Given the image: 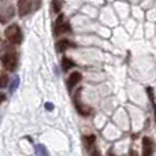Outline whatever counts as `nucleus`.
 Instances as JSON below:
<instances>
[{
    "mask_svg": "<svg viewBox=\"0 0 156 156\" xmlns=\"http://www.w3.org/2000/svg\"><path fill=\"white\" fill-rule=\"evenodd\" d=\"M15 16V7L11 2H0V23H7Z\"/></svg>",
    "mask_w": 156,
    "mask_h": 156,
    "instance_id": "nucleus-1",
    "label": "nucleus"
},
{
    "mask_svg": "<svg viewBox=\"0 0 156 156\" xmlns=\"http://www.w3.org/2000/svg\"><path fill=\"white\" fill-rule=\"evenodd\" d=\"M4 36L11 44H21L23 40V34H22L21 27L16 23H12L4 30Z\"/></svg>",
    "mask_w": 156,
    "mask_h": 156,
    "instance_id": "nucleus-2",
    "label": "nucleus"
},
{
    "mask_svg": "<svg viewBox=\"0 0 156 156\" xmlns=\"http://www.w3.org/2000/svg\"><path fill=\"white\" fill-rule=\"evenodd\" d=\"M2 65L7 71H14L18 66V56L14 51L5 52L2 56Z\"/></svg>",
    "mask_w": 156,
    "mask_h": 156,
    "instance_id": "nucleus-3",
    "label": "nucleus"
},
{
    "mask_svg": "<svg viewBox=\"0 0 156 156\" xmlns=\"http://www.w3.org/2000/svg\"><path fill=\"white\" fill-rule=\"evenodd\" d=\"M71 30L70 23L69 21H66V18L63 15H59L55 22V26H54V34L55 36H62L65 33H69Z\"/></svg>",
    "mask_w": 156,
    "mask_h": 156,
    "instance_id": "nucleus-4",
    "label": "nucleus"
},
{
    "mask_svg": "<svg viewBox=\"0 0 156 156\" xmlns=\"http://www.w3.org/2000/svg\"><path fill=\"white\" fill-rule=\"evenodd\" d=\"M34 0H18V14L19 16H25L29 12H32L34 8Z\"/></svg>",
    "mask_w": 156,
    "mask_h": 156,
    "instance_id": "nucleus-5",
    "label": "nucleus"
},
{
    "mask_svg": "<svg viewBox=\"0 0 156 156\" xmlns=\"http://www.w3.org/2000/svg\"><path fill=\"white\" fill-rule=\"evenodd\" d=\"M81 92H82V89H78V90L76 92V94H74V104H76V108L77 111L81 114V115H89L90 114V108L85 107L83 104H81L80 101V96H81Z\"/></svg>",
    "mask_w": 156,
    "mask_h": 156,
    "instance_id": "nucleus-6",
    "label": "nucleus"
},
{
    "mask_svg": "<svg viewBox=\"0 0 156 156\" xmlns=\"http://www.w3.org/2000/svg\"><path fill=\"white\" fill-rule=\"evenodd\" d=\"M155 152V143L152 138L144 137L143 138V156H152Z\"/></svg>",
    "mask_w": 156,
    "mask_h": 156,
    "instance_id": "nucleus-7",
    "label": "nucleus"
},
{
    "mask_svg": "<svg viewBox=\"0 0 156 156\" xmlns=\"http://www.w3.org/2000/svg\"><path fill=\"white\" fill-rule=\"evenodd\" d=\"M73 47H76V44L73 41L67 40V38H62V40H59L55 44V48H56L58 52H65L67 48H73Z\"/></svg>",
    "mask_w": 156,
    "mask_h": 156,
    "instance_id": "nucleus-8",
    "label": "nucleus"
},
{
    "mask_svg": "<svg viewBox=\"0 0 156 156\" xmlns=\"http://www.w3.org/2000/svg\"><path fill=\"white\" fill-rule=\"evenodd\" d=\"M81 80H82V76H81L80 71H74L73 74H70V77L67 78V88H69V90H71V89H73Z\"/></svg>",
    "mask_w": 156,
    "mask_h": 156,
    "instance_id": "nucleus-9",
    "label": "nucleus"
},
{
    "mask_svg": "<svg viewBox=\"0 0 156 156\" xmlns=\"http://www.w3.org/2000/svg\"><path fill=\"white\" fill-rule=\"evenodd\" d=\"M63 3H65V0H52L51 5H52V11H54L55 14L60 12L63 8Z\"/></svg>",
    "mask_w": 156,
    "mask_h": 156,
    "instance_id": "nucleus-10",
    "label": "nucleus"
},
{
    "mask_svg": "<svg viewBox=\"0 0 156 156\" xmlns=\"http://www.w3.org/2000/svg\"><path fill=\"white\" fill-rule=\"evenodd\" d=\"M34 152H36V156H49L45 145H43V144H37L34 148Z\"/></svg>",
    "mask_w": 156,
    "mask_h": 156,
    "instance_id": "nucleus-11",
    "label": "nucleus"
},
{
    "mask_svg": "<svg viewBox=\"0 0 156 156\" xmlns=\"http://www.w3.org/2000/svg\"><path fill=\"white\" fill-rule=\"evenodd\" d=\"M71 67H74V62L70 60L69 58H63L62 59V69L63 71H69Z\"/></svg>",
    "mask_w": 156,
    "mask_h": 156,
    "instance_id": "nucleus-12",
    "label": "nucleus"
},
{
    "mask_svg": "<svg viewBox=\"0 0 156 156\" xmlns=\"http://www.w3.org/2000/svg\"><path fill=\"white\" fill-rule=\"evenodd\" d=\"M18 85H19V77H14L10 85V93H14L16 90V88H18Z\"/></svg>",
    "mask_w": 156,
    "mask_h": 156,
    "instance_id": "nucleus-13",
    "label": "nucleus"
},
{
    "mask_svg": "<svg viewBox=\"0 0 156 156\" xmlns=\"http://www.w3.org/2000/svg\"><path fill=\"white\" fill-rule=\"evenodd\" d=\"M94 141H96V137H94V136H88V137L83 138V143H85L86 148H90V147L94 144Z\"/></svg>",
    "mask_w": 156,
    "mask_h": 156,
    "instance_id": "nucleus-14",
    "label": "nucleus"
},
{
    "mask_svg": "<svg viewBox=\"0 0 156 156\" xmlns=\"http://www.w3.org/2000/svg\"><path fill=\"white\" fill-rule=\"evenodd\" d=\"M8 85V77L7 76H0V89L5 88Z\"/></svg>",
    "mask_w": 156,
    "mask_h": 156,
    "instance_id": "nucleus-15",
    "label": "nucleus"
},
{
    "mask_svg": "<svg viewBox=\"0 0 156 156\" xmlns=\"http://www.w3.org/2000/svg\"><path fill=\"white\" fill-rule=\"evenodd\" d=\"M147 92H148L149 97H151V100H152V104H154V108H155V114H156V103H155V100H154V90H152V88H148V89H147Z\"/></svg>",
    "mask_w": 156,
    "mask_h": 156,
    "instance_id": "nucleus-16",
    "label": "nucleus"
},
{
    "mask_svg": "<svg viewBox=\"0 0 156 156\" xmlns=\"http://www.w3.org/2000/svg\"><path fill=\"white\" fill-rule=\"evenodd\" d=\"M90 156H101V154H100V151L97 148H93L90 152Z\"/></svg>",
    "mask_w": 156,
    "mask_h": 156,
    "instance_id": "nucleus-17",
    "label": "nucleus"
},
{
    "mask_svg": "<svg viewBox=\"0 0 156 156\" xmlns=\"http://www.w3.org/2000/svg\"><path fill=\"white\" fill-rule=\"evenodd\" d=\"M45 108L48 111H52L54 110V104H51V103H45Z\"/></svg>",
    "mask_w": 156,
    "mask_h": 156,
    "instance_id": "nucleus-18",
    "label": "nucleus"
},
{
    "mask_svg": "<svg viewBox=\"0 0 156 156\" xmlns=\"http://www.w3.org/2000/svg\"><path fill=\"white\" fill-rule=\"evenodd\" d=\"M4 47H5V44H4V41L2 40V38H0V52L3 51V49H4Z\"/></svg>",
    "mask_w": 156,
    "mask_h": 156,
    "instance_id": "nucleus-19",
    "label": "nucleus"
},
{
    "mask_svg": "<svg viewBox=\"0 0 156 156\" xmlns=\"http://www.w3.org/2000/svg\"><path fill=\"white\" fill-rule=\"evenodd\" d=\"M4 100H5V96H4L3 93H0V104H2V103L4 101Z\"/></svg>",
    "mask_w": 156,
    "mask_h": 156,
    "instance_id": "nucleus-20",
    "label": "nucleus"
},
{
    "mask_svg": "<svg viewBox=\"0 0 156 156\" xmlns=\"http://www.w3.org/2000/svg\"><path fill=\"white\" fill-rule=\"evenodd\" d=\"M129 156H138V154L136 151H130V155Z\"/></svg>",
    "mask_w": 156,
    "mask_h": 156,
    "instance_id": "nucleus-21",
    "label": "nucleus"
},
{
    "mask_svg": "<svg viewBox=\"0 0 156 156\" xmlns=\"http://www.w3.org/2000/svg\"><path fill=\"white\" fill-rule=\"evenodd\" d=\"M108 156H115V155H114L112 152H110V154H108Z\"/></svg>",
    "mask_w": 156,
    "mask_h": 156,
    "instance_id": "nucleus-22",
    "label": "nucleus"
}]
</instances>
